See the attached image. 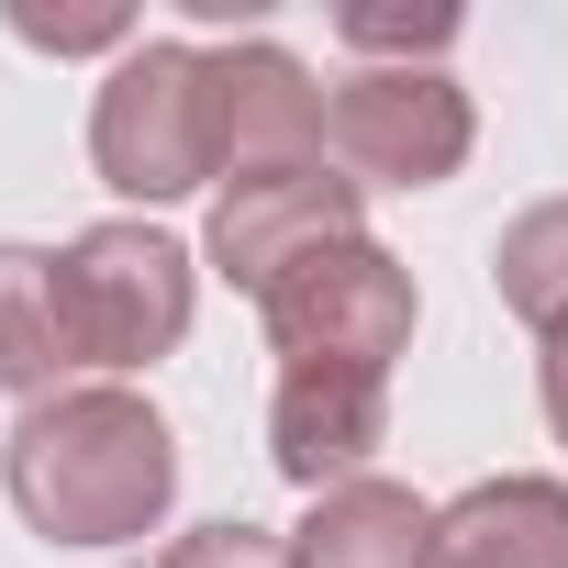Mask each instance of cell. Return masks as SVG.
Masks as SVG:
<instances>
[{
    "instance_id": "obj_5",
    "label": "cell",
    "mask_w": 568,
    "mask_h": 568,
    "mask_svg": "<svg viewBox=\"0 0 568 568\" xmlns=\"http://www.w3.org/2000/svg\"><path fill=\"white\" fill-rule=\"evenodd\" d=\"M357 234H368V190L313 156V168H245V179H223L212 223H201V256L234 278L245 302H267L291 267H313V256H335Z\"/></svg>"
},
{
    "instance_id": "obj_10",
    "label": "cell",
    "mask_w": 568,
    "mask_h": 568,
    "mask_svg": "<svg viewBox=\"0 0 568 568\" xmlns=\"http://www.w3.org/2000/svg\"><path fill=\"white\" fill-rule=\"evenodd\" d=\"M291 568H435V501H413L402 479H346L302 513Z\"/></svg>"
},
{
    "instance_id": "obj_7",
    "label": "cell",
    "mask_w": 568,
    "mask_h": 568,
    "mask_svg": "<svg viewBox=\"0 0 568 568\" xmlns=\"http://www.w3.org/2000/svg\"><path fill=\"white\" fill-rule=\"evenodd\" d=\"M212 134H223V179L245 168H313L324 156V90L278 34H234L212 45Z\"/></svg>"
},
{
    "instance_id": "obj_8",
    "label": "cell",
    "mask_w": 568,
    "mask_h": 568,
    "mask_svg": "<svg viewBox=\"0 0 568 568\" xmlns=\"http://www.w3.org/2000/svg\"><path fill=\"white\" fill-rule=\"evenodd\" d=\"M390 446V379H368V368H278V390H267V457H278V479L291 490H346V479H368V457Z\"/></svg>"
},
{
    "instance_id": "obj_6",
    "label": "cell",
    "mask_w": 568,
    "mask_h": 568,
    "mask_svg": "<svg viewBox=\"0 0 568 568\" xmlns=\"http://www.w3.org/2000/svg\"><path fill=\"white\" fill-rule=\"evenodd\" d=\"M324 145L357 190H446L479 145V112L446 68H357L346 90H324Z\"/></svg>"
},
{
    "instance_id": "obj_11",
    "label": "cell",
    "mask_w": 568,
    "mask_h": 568,
    "mask_svg": "<svg viewBox=\"0 0 568 568\" xmlns=\"http://www.w3.org/2000/svg\"><path fill=\"white\" fill-rule=\"evenodd\" d=\"M79 368V335H68V278L45 245H0V390L23 402H57V379Z\"/></svg>"
},
{
    "instance_id": "obj_13",
    "label": "cell",
    "mask_w": 568,
    "mask_h": 568,
    "mask_svg": "<svg viewBox=\"0 0 568 568\" xmlns=\"http://www.w3.org/2000/svg\"><path fill=\"white\" fill-rule=\"evenodd\" d=\"M335 34H346L357 57H402V68H424V57L457 45V12H446V0H435V12H335Z\"/></svg>"
},
{
    "instance_id": "obj_9",
    "label": "cell",
    "mask_w": 568,
    "mask_h": 568,
    "mask_svg": "<svg viewBox=\"0 0 568 568\" xmlns=\"http://www.w3.org/2000/svg\"><path fill=\"white\" fill-rule=\"evenodd\" d=\"M435 568H568V479H468L435 501Z\"/></svg>"
},
{
    "instance_id": "obj_2",
    "label": "cell",
    "mask_w": 568,
    "mask_h": 568,
    "mask_svg": "<svg viewBox=\"0 0 568 568\" xmlns=\"http://www.w3.org/2000/svg\"><path fill=\"white\" fill-rule=\"evenodd\" d=\"M90 168L123 201H190L223 190V134H212V45L190 34H145L134 57H112L101 101H90Z\"/></svg>"
},
{
    "instance_id": "obj_15",
    "label": "cell",
    "mask_w": 568,
    "mask_h": 568,
    "mask_svg": "<svg viewBox=\"0 0 568 568\" xmlns=\"http://www.w3.org/2000/svg\"><path fill=\"white\" fill-rule=\"evenodd\" d=\"M156 568H291V546H278L267 524H190Z\"/></svg>"
},
{
    "instance_id": "obj_3",
    "label": "cell",
    "mask_w": 568,
    "mask_h": 568,
    "mask_svg": "<svg viewBox=\"0 0 568 568\" xmlns=\"http://www.w3.org/2000/svg\"><path fill=\"white\" fill-rule=\"evenodd\" d=\"M68 335H79V368H156L179 335H190V302H201V256L179 234H156L145 212L134 223H90L68 256Z\"/></svg>"
},
{
    "instance_id": "obj_14",
    "label": "cell",
    "mask_w": 568,
    "mask_h": 568,
    "mask_svg": "<svg viewBox=\"0 0 568 568\" xmlns=\"http://www.w3.org/2000/svg\"><path fill=\"white\" fill-rule=\"evenodd\" d=\"M12 34L23 45H45V57H134L145 34H134V12H12Z\"/></svg>"
},
{
    "instance_id": "obj_12",
    "label": "cell",
    "mask_w": 568,
    "mask_h": 568,
    "mask_svg": "<svg viewBox=\"0 0 568 568\" xmlns=\"http://www.w3.org/2000/svg\"><path fill=\"white\" fill-rule=\"evenodd\" d=\"M490 291H501V313L535 324V335L568 324V201H535V212L501 223V245H490Z\"/></svg>"
},
{
    "instance_id": "obj_4",
    "label": "cell",
    "mask_w": 568,
    "mask_h": 568,
    "mask_svg": "<svg viewBox=\"0 0 568 568\" xmlns=\"http://www.w3.org/2000/svg\"><path fill=\"white\" fill-rule=\"evenodd\" d=\"M256 324H267L278 368H368V379H390V357L413 346L424 302H413V267L357 234V245L291 267V278L256 302Z\"/></svg>"
},
{
    "instance_id": "obj_1",
    "label": "cell",
    "mask_w": 568,
    "mask_h": 568,
    "mask_svg": "<svg viewBox=\"0 0 568 568\" xmlns=\"http://www.w3.org/2000/svg\"><path fill=\"white\" fill-rule=\"evenodd\" d=\"M0 490L45 546H134L179 501V435L145 390L79 379L57 402H23V424L0 435Z\"/></svg>"
},
{
    "instance_id": "obj_16",
    "label": "cell",
    "mask_w": 568,
    "mask_h": 568,
    "mask_svg": "<svg viewBox=\"0 0 568 568\" xmlns=\"http://www.w3.org/2000/svg\"><path fill=\"white\" fill-rule=\"evenodd\" d=\"M535 402H546V435L568 446V324L546 335V357H535Z\"/></svg>"
}]
</instances>
